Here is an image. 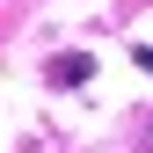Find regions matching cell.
Masks as SVG:
<instances>
[{
  "mask_svg": "<svg viewBox=\"0 0 153 153\" xmlns=\"http://www.w3.org/2000/svg\"><path fill=\"white\" fill-rule=\"evenodd\" d=\"M131 59H139V66H146V73H153V44H139V51H131Z\"/></svg>",
  "mask_w": 153,
  "mask_h": 153,
  "instance_id": "cell-2",
  "label": "cell"
},
{
  "mask_svg": "<svg viewBox=\"0 0 153 153\" xmlns=\"http://www.w3.org/2000/svg\"><path fill=\"white\" fill-rule=\"evenodd\" d=\"M88 73H95V59H88V51H66V59H51V88H80Z\"/></svg>",
  "mask_w": 153,
  "mask_h": 153,
  "instance_id": "cell-1",
  "label": "cell"
}]
</instances>
